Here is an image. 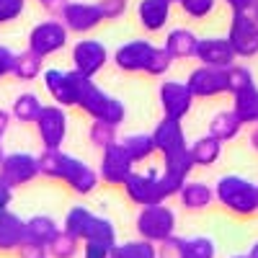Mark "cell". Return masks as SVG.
Returning a JSON list of instances; mask_svg holds the SVG:
<instances>
[{"mask_svg": "<svg viewBox=\"0 0 258 258\" xmlns=\"http://www.w3.org/2000/svg\"><path fill=\"white\" fill-rule=\"evenodd\" d=\"M39 170L44 178L68 183L75 194H80V197L93 194L101 183V176H98L96 168H91L88 163H83L75 155L62 153V150H44V153L39 155Z\"/></svg>", "mask_w": 258, "mask_h": 258, "instance_id": "6da1fadb", "label": "cell"}, {"mask_svg": "<svg viewBox=\"0 0 258 258\" xmlns=\"http://www.w3.org/2000/svg\"><path fill=\"white\" fill-rule=\"evenodd\" d=\"M214 197H217V204L235 217H253L258 212V183L245 176H222L214 183Z\"/></svg>", "mask_w": 258, "mask_h": 258, "instance_id": "7a4b0ae2", "label": "cell"}, {"mask_svg": "<svg viewBox=\"0 0 258 258\" xmlns=\"http://www.w3.org/2000/svg\"><path fill=\"white\" fill-rule=\"evenodd\" d=\"M176 212L170 209L165 202L160 204H147V207H140V214H137V232L140 238L150 240V243H163L168 240L170 235H176Z\"/></svg>", "mask_w": 258, "mask_h": 258, "instance_id": "3957f363", "label": "cell"}, {"mask_svg": "<svg viewBox=\"0 0 258 258\" xmlns=\"http://www.w3.org/2000/svg\"><path fill=\"white\" fill-rule=\"evenodd\" d=\"M78 109L85 111L91 119H101V121H109V124H116V126L124 124V119H126L124 103L116 96H109L106 91H101L98 85L93 83V78L85 83L83 96L78 101Z\"/></svg>", "mask_w": 258, "mask_h": 258, "instance_id": "277c9868", "label": "cell"}, {"mask_svg": "<svg viewBox=\"0 0 258 258\" xmlns=\"http://www.w3.org/2000/svg\"><path fill=\"white\" fill-rule=\"evenodd\" d=\"M91 78L78 73L75 68L73 70H57V68H49L41 73V83H44L47 93L54 98V103L70 109V106H78L80 96H83V88Z\"/></svg>", "mask_w": 258, "mask_h": 258, "instance_id": "5b68a950", "label": "cell"}, {"mask_svg": "<svg viewBox=\"0 0 258 258\" xmlns=\"http://www.w3.org/2000/svg\"><path fill=\"white\" fill-rule=\"evenodd\" d=\"M124 194H126V199L132 204H137V207L168 202L160 170H155V168H147V170H142V173L135 170V173L124 181Z\"/></svg>", "mask_w": 258, "mask_h": 258, "instance_id": "8992f818", "label": "cell"}, {"mask_svg": "<svg viewBox=\"0 0 258 258\" xmlns=\"http://www.w3.org/2000/svg\"><path fill=\"white\" fill-rule=\"evenodd\" d=\"M36 135L44 150H62L64 140H68V111H64V106L52 103L41 109L36 119Z\"/></svg>", "mask_w": 258, "mask_h": 258, "instance_id": "52a82bcc", "label": "cell"}, {"mask_svg": "<svg viewBox=\"0 0 258 258\" xmlns=\"http://www.w3.org/2000/svg\"><path fill=\"white\" fill-rule=\"evenodd\" d=\"M68 34L70 29L62 24V18H49V21H41L29 31V49H34L41 57H52L57 52L64 49L68 44Z\"/></svg>", "mask_w": 258, "mask_h": 258, "instance_id": "ba28073f", "label": "cell"}, {"mask_svg": "<svg viewBox=\"0 0 258 258\" xmlns=\"http://www.w3.org/2000/svg\"><path fill=\"white\" fill-rule=\"evenodd\" d=\"M227 39L238 57H255L258 54V21L250 11H238L230 18Z\"/></svg>", "mask_w": 258, "mask_h": 258, "instance_id": "9c48e42d", "label": "cell"}, {"mask_svg": "<svg viewBox=\"0 0 258 258\" xmlns=\"http://www.w3.org/2000/svg\"><path fill=\"white\" fill-rule=\"evenodd\" d=\"M135 173V160L126 153L121 142H114L101 150V163H98V176L109 186H124V181Z\"/></svg>", "mask_w": 258, "mask_h": 258, "instance_id": "30bf717a", "label": "cell"}, {"mask_svg": "<svg viewBox=\"0 0 258 258\" xmlns=\"http://www.w3.org/2000/svg\"><path fill=\"white\" fill-rule=\"evenodd\" d=\"M158 98H160L163 116L183 121L191 114V106H194V98H197V96L191 93L186 80H165V83H160Z\"/></svg>", "mask_w": 258, "mask_h": 258, "instance_id": "8fae6325", "label": "cell"}, {"mask_svg": "<svg viewBox=\"0 0 258 258\" xmlns=\"http://www.w3.org/2000/svg\"><path fill=\"white\" fill-rule=\"evenodd\" d=\"M186 85L197 98H217L227 93V68H209L199 64L197 70H191L186 78Z\"/></svg>", "mask_w": 258, "mask_h": 258, "instance_id": "7c38bea8", "label": "cell"}, {"mask_svg": "<svg viewBox=\"0 0 258 258\" xmlns=\"http://www.w3.org/2000/svg\"><path fill=\"white\" fill-rule=\"evenodd\" d=\"M59 18L73 34H88L106 21L98 3H83V0H70Z\"/></svg>", "mask_w": 258, "mask_h": 258, "instance_id": "4fadbf2b", "label": "cell"}, {"mask_svg": "<svg viewBox=\"0 0 258 258\" xmlns=\"http://www.w3.org/2000/svg\"><path fill=\"white\" fill-rule=\"evenodd\" d=\"M106 62H109V49L98 39H80L73 47V68L88 78H96Z\"/></svg>", "mask_w": 258, "mask_h": 258, "instance_id": "5bb4252c", "label": "cell"}, {"mask_svg": "<svg viewBox=\"0 0 258 258\" xmlns=\"http://www.w3.org/2000/svg\"><path fill=\"white\" fill-rule=\"evenodd\" d=\"M0 176H3L13 188L31 183L36 176H41L39 155H31V153H8L3 165H0Z\"/></svg>", "mask_w": 258, "mask_h": 258, "instance_id": "9a60e30c", "label": "cell"}, {"mask_svg": "<svg viewBox=\"0 0 258 258\" xmlns=\"http://www.w3.org/2000/svg\"><path fill=\"white\" fill-rule=\"evenodd\" d=\"M153 49H155V44L147 39L124 41L114 52V64L121 73H145V64H147L150 54H153Z\"/></svg>", "mask_w": 258, "mask_h": 258, "instance_id": "2e32d148", "label": "cell"}, {"mask_svg": "<svg viewBox=\"0 0 258 258\" xmlns=\"http://www.w3.org/2000/svg\"><path fill=\"white\" fill-rule=\"evenodd\" d=\"M153 140H155V147H158L160 155H173V153H183V150H188L181 119L163 116L155 124V129H153Z\"/></svg>", "mask_w": 258, "mask_h": 258, "instance_id": "e0dca14e", "label": "cell"}, {"mask_svg": "<svg viewBox=\"0 0 258 258\" xmlns=\"http://www.w3.org/2000/svg\"><path fill=\"white\" fill-rule=\"evenodd\" d=\"M197 59L202 64H209V68H230V64H235L238 54H235L227 36H204L199 39Z\"/></svg>", "mask_w": 258, "mask_h": 258, "instance_id": "ac0fdd59", "label": "cell"}, {"mask_svg": "<svg viewBox=\"0 0 258 258\" xmlns=\"http://www.w3.org/2000/svg\"><path fill=\"white\" fill-rule=\"evenodd\" d=\"M178 202L188 212H204L207 207H212V202H217V197H214V186L212 183L188 178L181 186V191H178Z\"/></svg>", "mask_w": 258, "mask_h": 258, "instance_id": "d6986e66", "label": "cell"}, {"mask_svg": "<svg viewBox=\"0 0 258 258\" xmlns=\"http://www.w3.org/2000/svg\"><path fill=\"white\" fill-rule=\"evenodd\" d=\"M26 240V220H21L11 209L0 214V253H16Z\"/></svg>", "mask_w": 258, "mask_h": 258, "instance_id": "ffe728a7", "label": "cell"}, {"mask_svg": "<svg viewBox=\"0 0 258 258\" xmlns=\"http://www.w3.org/2000/svg\"><path fill=\"white\" fill-rule=\"evenodd\" d=\"M137 18H140V26L145 31H150V34L163 31L168 18H170V3L168 0H140Z\"/></svg>", "mask_w": 258, "mask_h": 258, "instance_id": "44dd1931", "label": "cell"}, {"mask_svg": "<svg viewBox=\"0 0 258 258\" xmlns=\"http://www.w3.org/2000/svg\"><path fill=\"white\" fill-rule=\"evenodd\" d=\"M222 140H217L214 135H204V137H199V140H194L191 145H188V153H191V160H194V165L197 168H212L214 163L220 160V155H222Z\"/></svg>", "mask_w": 258, "mask_h": 258, "instance_id": "7402d4cb", "label": "cell"}, {"mask_svg": "<svg viewBox=\"0 0 258 258\" xmlns=\"http://www.w3.org/2000/svg\"><path fill=\"white\" fill-rule=\"evenodd\" d=\"M176 59H191L197 57V47H199V36L188 31V29H170L165 36V44H163Z\"/></svg>", "mask_w": 258, "mask_h": 258, "instance_id": "603a6c76", "label": "cell"}, {"mask_svg": "<svg viewBox=\"0 0 258 258\" xmlns=\"http://www.w3.org/2000/svg\"><path fill=\"white\" fill-rule=\"evenodd\" d=\"M59 225L54 217L49 214H34V217L26 220V240H36V243H44L49 245L57 235H59Z\"/></svg>", "mask_w": 258, "mask_h": 258, "instance_id": "cb8c5ba5", "label": "cell"}, {"mask_svg": "<svg viewBox=\"0 0 258 258\" xmlns=\"http://www.w3.org/2000/svg\"><path fill=\"white\" fill-rule=\"evenodd\" d=\"M232 111L240 116L243 124H258V85L255 83L232 96Z\"/></svg>", "mask_w": 258, "mask_h": 258, "instance_id": "d4e9b609", "label": "cell"}, {"mask_svg": "<svg viewBox=\"0 0 258 258\" xmlns=\"http://www.w3.org/2000/svg\"><path fill=\"white\" fill-rule=\"evenodd\" d=\"M41 73H44V57L36 54L34 49H24V52H18L16 54V62H13V75L18 80H24V83H31L36 80Z\"/></svg>", "mask_w": 258, "mask_h": 258, "instance_id": "484cf974", "label": "cell"}, {"mask_svg": "<svg viewBox=\"0 0 258 258\" xmlns=\"http://www.w3.org/2000/svg\"><path fill=\"white\" fill-rule=\"evenodd\" d=\"M243 126L245 124L240 121V116L235 111H220V114H214L212 121H209V135H214L222 142H230V140H235L243 132Z\"/></svg>", "mask_w": 258, "mask_h": 258, "instance_id": "4316f807", "label": "cell"}, {"mask_svg": "<svg viewBox=\"0 0 258 258\" xmlns=\"http://www.w3.org/2000/svg\"><path fill=\"white\" fill-rule=\"evenodd\" d=\"M41 109H44L41 98H39L36 93L26 91V93L16 96V101H13V106H11V114H13V119L21 121V124H36Z\"/></svg>", "mask_w": 258, "mask_h": 258, "instance_id": "83f0119b", "label": "cell"}, {"mask_svg": "<svg viewBox=\"0 0 258 258\" xmlns=\"http://www.w3.org/2000/svg\"><path fill=\"white\" fill-rule=\"evenodd\" d=\"M121 145L126 147V153L132 155V160H135V163H145V160H150V158H153V155L158 153L153 135H145V132L124 137V140H121Z\"/></svg>", "mask_w": 258, "mask_h": 258, "instance_id": "f1b7e54d", "label": "cell"}, {"mask_svg": "<svg viewBox=\"0 0 258 258\" xmlns=\"http://www.w3.org/2000/svg\"><path fill=\"white\" fill-rule=\"evenodd\" d=\"M114 258H158V245L145 238L114 245Z\"/></svg>", "mask_w": 258, "mask_h": 258, "instance_id": "f546056e", "label": "cell"}, {"mask_svg": "<svg viewBox=\"0 0 258 258\" xmlns=\"http://www.w3.org/2000/svg\"><path fill=\"white\" fill-rule=\"evenodd\" d=\"M93 220V212L88 207H73L68 214H64V222H62V230H68L70 235L75 238H85V232H88V225Z\"/></svg>", "mask_w": 258, "mask_h": 258, "instance_id": "4dcf8cb0", "label": "cell"}, {"mask_svg": "<svg viewBox=\"0 0 258 258\" xmlns=\"http://www.w3.org/2000/svg\"><path fill=\"white\" fill-rule=\"evenodd\" d=\"M83 240H96V243H109L116 245V227L109 217H101V214H93V220L88 225V232H85Z\"/></svg>", "mask_w": 258, "mask_h": 258, "instance_id": "1f68e13d", "label": "cell"}, {"mask_svg": "<svg viewBox=\"0 0 258 258\" xmlns=\"http://www.w3.org/2000/svg\"><path fill=\"white\" fill-rule=\"evenodd\" d=\"M80 238L70 235L68 230H59V235L47 245L49 248V258H75L83 248H80Z\"/></svg>", "mask_w": 258, "mask_h": 258, "instance_id": "d6a6232c", "label": "cell"}, {"mask_svg": "<svg viewBox=\"0 0 258 258\" xmlns=\"http://www.w3.org/2000/svg\"><path fill=\"white\" fill-rule=\"evenodd\" d=\"M116 129H119L116 124H109V121L93 119V124H91V129H88V140H91V145H93V147L103 150V147H109V145L119 142V140H116Z\"/></svg>", "mask_w": 258, "mask_h": 258, "instance_id": "836d02e7", "label": "cell"}, {"mask_svg": "<svg viewBox=\"0 0 258 258\" xmlns=\"http://www.w3.org/2000/svg\"><path fill=\"white\" fill-rule=\"evenodd\" d=\"M183 258H217V243L204 235L183 240Z\"/></svg>", "mask_w": 258, "mask_h": 258, "instance_id": "e575fe53", "label": "cell"}, {"mask_svg": "<svg viewBox=\"0 0 258 258\" xmlns=\"http://www.w3.org/2000/svg\"><path fill=\"white\" fill-rule=\"evenodd\" d=\"M176 62V57L170 54L165 47H155L153 49V54H150V59H147V64H145V75H150V78H163L168 70H170V64Z\"/></svg>", "mask_w": 258, "mask_h": 258, "instance_id": "d590c367", "label": "cell"}, {"mask_svg": "<svg viewBox=\"0 0 258 258\" xmlns=\"http://www.w3.org/2000/svg\"><path fill=\"white\" fill-rule=\"evenodd\" d=\"M248 85H253V75L248 68H243V64H230L227 68V93H238L243 88H248Z\"/></svg>", "mask_w": 258, "mask_h": 258, "instance_id": "8d00e7d4", "label": "cell"}, {"mask_svg": "<svg viewBox=\"0 0 258 258\" xmlns=\"http://www.w3.org/2000/svg\"><path fill=\"white\" fill-rule=\"evenodd\" d=\"M181 11L188 16V18H197V21H202V18H207L214 8H217V0H181Z\"/></svg>", "mask_w": 258, "mask_h": 258, "instance_id": "74e56055", "label": "cell"}, {"mask_svg": "<svg viewBox=\"0 0 258 258\" xmlns=\"http://www.w3.org/2000/svg\"><path fill=\"white\" fill-rule=\"evenodd\" d=\"M26 11V0H0V26L13 24L24 16Z\"/></svg>", "mask_w": 258, "mask_h": 258, "instance_id": "f35d334b", "label": "cell"}, {"mask_svg": "<svg viewBox=\"0 0 258 258\" xmlns=\"http://www.w3.org/2000/svg\"><path fill=\"white\" fill-rule=\"evenodd\" d=\"M158 258H183V238L170 235L168 240L158 243Z\"/></svg>", "mask_w": 258, "mask_h": 258, "instance_id": "ab89813d", "label": "cell"}, {"mask_svg": "<svg viewBox=\"0 0 258 258\" xmlns=\"http://www.w3.org/2000/svg\"><path fill=\"white\" fill-rule=\"evenodd\" d=\"M83 258H114V245L96 243V240H83Z\"/></svg>", "mask_w": 258, "mask_h": 258, "instance_id": "60d3db41", "label": "cell"}, {"mask_svg": "<svg viewBox=\"0 0 258 258\" xmlns=\"http://www.w3.org/2000/svg\"><path fill=\"white\" fill-rule=\"evenodd\" d=\"M16 253H18V258H49V248L36 240H24Z\"/></svg>", "mask_w": 258, "mask_h": 258, "instance_id": "b9f144b4", "label": "cell"}, {"mask_svg": "<svg viewBox=\"0 0 258 258\" xmlns=\"http://www.w3.org/2000/svg\"><path fill=\"white\" fill-rule=\"evenodd\" d=\"M98 6H101L106 21H116L126 11V0H98Z\"/></svg>", "mask_w": 258, "mask_h": 258, "instance_id": "7bdbcfd3", "label": "cell"}, {"mask_svg": "<svg viewBox=\"0 0 258 258\" xmlns=\"http://www.w3.org/2000/svg\"><path fill=\"white\" fill-rule=\"evenodd\" d=\"M13 62H16V52H11L8 47L0 44V80L13 75Z\"/></svg>", "mask_w": 258, "mask_h": 258, "instance_id": "ee69618b", "label": "cell"}, {"mask_svg": "<svg viewBox=\"0 0 258 258\" xmlns=\"http://www.w3.org/2000/svg\"><path fill=\"white\" fill-rule=\"evenodd\" d=\"M11 202H13V186H11L3 176H0V214L8 212Z\"/></svg>", "mask_w": 258, "mask_h": 258, "instance_id": "f6af8a7d", "label": "cell"}, {"mask_svg": "<svg viewBox=\"0 0 258 258\" xmlns=\"http://www.w3.org/2000/svg\"><path fill=\"white\" fill-rule=\"evenodd\" d=\"M70 0H39V6L44 8L49 16H54V18H59L62 16V11H64V6H68Z\"/></svg>", "mask_w": 258, "mask_h": 258, "instance_id": "bcb514c9", "label": "cell"}, {"mask_svg": "<svg viewBox=\"0 0 258 258\" xmlns=\"http://www.w3.org/2000/svg\"><path fill=\"white\" fill-rule=\"evenodd\" d=\"M11 119H13V114H11V111L0 109V140H3V137L8 135V129H11Z\"/></svg>", "mask_w": 258, "mask_h": 258, "instance_id": "7dc6e473", "label": "cell"}, {"mask_svg": "<svg viewBox=\"0 0 258 258\" xmlns=\"http://www.w3.org/2000/svg\"><path fill=\"white\" fill-rule=\"evenodd\" d=\"M225 3L230 6L232 13H238V11H250V8H253V0H225Z\"/></svg>", "mask_w": 258, "mask_h": 258, "instance_id": "c3c4849f", "label": "cell"}, {"mask_svg": "<svg viewBox=\"0 0 258 258\" xmlns=\"http://www.w3.org/2000/svg\"><path fill=\"white\" fill-rule=\"evenodd\" d=\"M250 147H253L255 153H258V126L253 129V132H250Z\"/></svg>", "mask_w": 258, "mask_h": 258, "instance_id": "681fc988", "label": "cell"}, {"mask_svg": "<svg viewBox=\"0 0 258 258\" xmlns=\"http://www.w3.org/2000/svg\"><path fill=\"white\" fill-rule=\"evenodd\" d=\"M248 258H258V240L250 245V250H248Z\"/></svg>", "mask_w": 258, "mask_h": 258, "instance_id": "f907efd6", "label": "cell"}, {"mask_svg": "<svg viewBox=\"0 0 258 258\" xmlns=\"http://www.w3.org/2000/svg\"><path fill=\"white\" fill-rule=\"evenodd\" d=\"M0 142H3V140H0ZM6 155H8V153H6V150H3V145H0V165H3V160H6Z\"/></svg>", "mask_w": 258, "mask_h": 258, "instance_id": "816d5d0a", "label": "cell"}, {"mask_svg": "<svg viewBox=\"0 0 258 258\" xmlns=\"http://www.w3.org/2000/svg\"><path fill=\"white\" fill-rule=\"evenodd\" d=\"M250 13H253V16H258V0H253V8H250Z\"/></svg>", "mask_w": 258, "mask_h": 258, "instance_id": "f5cc1de1", "label": "cell"}, {"mask_svg": "<svg viewBox=\"0 0 258 258\" xmlns=\"http://www.w3.org/2000/svg\"><path fill=\"white\" fill-rule=\"evenodd\" d=\"M168 3H170V6H178V3H181V0H168Z\"/></svg>", "mask_w": 258, "mask_h": 258, "instance_id": "db71d44e", "label": "cell"}, {"mask_svg": "<svg viewBox=\"0 0 258 258\" xmlns=\"http://www.w3.org/2000/svg\"><path fill=\"white\" fill-rule=\"evenodd\" d=\"M230 258H248V253L245 255H230Z\"/></svg>", "mask_w": 258, "mask_h": 258, "instance_id": "11a10c76", "label": "cell"}, {"mask_svg": "<svg viewBox=\"0 0 258 258\" xmlns=\"http://www.w3.org/2000/svg\"><path fill=\"white\" fill-rule=\"evenodd\" d=\"M255 21H258V16H255Z\"/></svg>", "mask_w": 258, "mask_h": 258, "instance_id": "9f6ffc18", "label": "cell"}]
</instances>
